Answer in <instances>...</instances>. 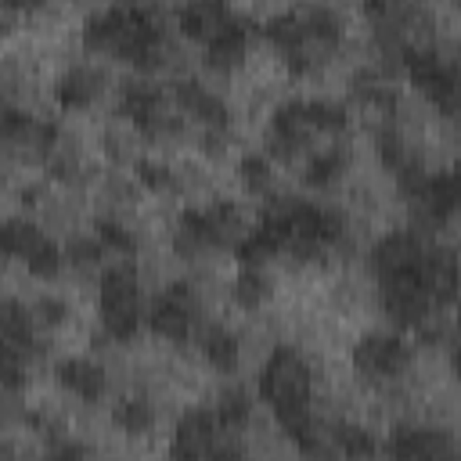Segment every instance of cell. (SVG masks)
<instances>
[{
  "label": "cell",
  "instance_id": "cell-1",
  "mask_svg": "<svg viewBox=\"0 0 461 461\" xmlns=\"http://www.w3.org/2000/svg\"><path fill=\"white\" fill-rule=\"evenodd\" d=\"M349 364L357 378L371 382L375 389L400 385L407 375H414V346L403 331H364L349 346Z\"/></svg>",
  "mask_w": 461,
  "mask_h": 461
},
{
  "label": "cell",
  "instance_id": "cell-4",
  "mask_svg": "<svg viewBox=\"0 0 461 461\" xmlns=\"http://www.w3.org/2000/svg\"><path fill=\"white\" fill-rule=\"evenodd\" d=\"M108 421H112V429H119V432L130 436V439L148 436V432H155V425H158V403L148 396V389L122 393V396L112 403Z\"/></svg>",
  "mask_w": 461,
  "mask_h": 461
},
{
  "label": "cell",
  "instance_id": "cell-2",
  "mask_svg": "<svg viewBox=\"0 0 461 461\" xmlns=\"http://www.w3.org/2000/svg\"><path fill=\"white\" fill-rule=\"evenodd\" d=\"M54 382H58V389H61L68 400H76L79 407H97V403L108 400V393H112V375H108V367H104L97 357H90V353L61 357V360L54 364Z\"/></svg>",
  "mask_w": 461,
  "mask_h": 461
},
{
  "label": "cell",
  "instance_id": "cell-3",
  "mask_svg": "<svg viewBox=\"0 0 461 461\" xmlns=\"http://www.w3.org/2000/svg\"><path fill=\"white\" fill-rule=\"evenodd\" d=\"M382 450L393 457H432V454H457V443L439 425L400 421V425H393V432H385Z\"/></svg>",
  "mask_w": 461,
  "mask_h": 461
}]
</instances>
